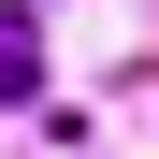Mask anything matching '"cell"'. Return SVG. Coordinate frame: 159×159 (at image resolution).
I'll use <instances>...</instances> for the list:
<instances>
[{"label":"cell","instance_id":"1","mask_svg":"<svg viewBox=\"0 0 159 159\" xmlns=\"http://www.w3.org/2000/svg\"><path fill=\"white\" fill-rule=\"evenodd\" d=\"M43 87V29H29V15H0V101H29Z\"/></svg>","mask_w":159,"mask_h":159}]
</instances>
